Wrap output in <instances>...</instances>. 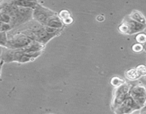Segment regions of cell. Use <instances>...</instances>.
Wrapping results in <instances>:
<instances>
[{
	"mask_svg": "<svg viewBox=\"0 0 146 114\" xmlns=\"http://www.w3.org/2000/svg\"><path fill=\"white\" fill-rule=\"evenodd\" d=\"M32 19L44 27L57 29H63L64 27L62 21L56 13L39 4L33 10Z\"/></svg>",
	"mask_w": 146,
	"mask_h": 114,
	"instance_id": "1",
	"label": "cell"
},
{
	"mask_svg": "<svg viewBox=\"0 0 146 114\" xmlns=\"http://www.w3.org/2000/svg\"><path fill=\"white\" fill-rule=\"evenodd\" d=\"M41 53L37 54H27L21 50L9 49L3 53L2 61L6 63L17 62L20 64L31 62L34 61L37 57L41 55Z\"/></svg>",
	"mask_w": 146,
	"mask_h": 114,
	"instance_id": "2",
	"label": "cell"
},
{
	"mask_svg": "<svg viewBox=\"0 0 146 114\" xmlns=\"http://www.w3.org/2000/svg\"><path fill=\"white\" fill-rule=\"evenodd\" d=\"M145 28L146 25L136 22L131 19L128 16H126L118 27V29L121 34L132 35V34H138L141 31H143Z\"/></svg>",
	"mask_w": 146,
	"mask_h": 114,
	"instance_id": "3",
	"label": "cell"
},
{
	"mask_svg": "<svg viewBox=\"0 0 146 114\" xmlns=\"http://www.w3.org/2000/svg\"><path fill=\"white\" fill-rule=\"evenodd\" d=\"M131 87V85L125 82L120 86L115 88L113 93V98L111 101L112 111H114L118 105H121V103L130 95L129 92Z\"/></svg>",
	"mask_w": 146,
	"mask_h": 114,
	"instance_id": "4",
	"label": "cell"
},
{
	"mask_svg": "<svg viewBox=\"0 0 146 114\" xmlns=\"http://www.w3.org/2000/svg\"><path fill=\"white\" fill-rule=\"evenodd\" d=\"M31 41L32 40L30 39L24 34L19 32H16L15 34L11 35L10 38L7 39L6 45L10 49L19 50L27 46Z\"/></svg>",
	"mask_w": 146,
	"mask_h": 114,
	"instance_id": "5",
	"label": "cell"
},
{
	"mask_svg": "<svg viewBox=\"0 0 146 114\" xmlns=\"http://www.w3.org/2000/svg\"><path fill=\"white\" fill-rule=\"evenodd\" d=\"M130 95L141 108L146 103V86L142 84L131 85L130 88Z\"/></svg>",
	"mask_w": 146,
	"mask_h": 114,
	"instance_id": "6",
	"label": "cell"
},
{
	"mask_svg": "<svg viewBox=\"0 0 146 114\" xmlns=\"http://www.w3.org/2000/svg\"><path fill=\"white\" fill-rule=\"evenodd\" d=\"M141 109V107L134 101L131 95H128L120 105L113 111L115 114H131L134 111Z\"/></svg>",
	"mask_w": 146,
	"mask_h": 114,
	"instance_id": "7",
	"label": "cell"
},
{
	"mask_svg": "<svg viewBox=\"0 0 146 114\" xmlns=\"http://www.w3.org/2000/svg\"><path fill=\"white\" fill-rule=\"evenodd\" d=\"M128 17L133 19V21H136V22L140 23L141 24H143V25H146V19L144 17L143 14L141 12H140L139 11H137V10H133L131 14L128 15Z\"/></svg>",
	"mask_w": 146,
	"mask_h": 114,
	"instance_id": "8",
	"label": "cell"
},
{
	"mask_svg": "<svg viewBox=\"0 0 146 114\" xmlns=\"http://www.w3.org/2000/svg\"><path fill=\"white\" fill-rule=\"evenodd\" d=\"M58 17H59V18L62 21L64 25V24L68 25V24H71L74 21V19L71 17V13L66 9L61 10L59 12V14H58Z\"/></svg>",
	"mask_w": 146,
	"mask_h": 114,
	"instance_id": "9",
	"label": "cell"
},
{
	"mask_svg": "<svg viewBox=\"0 0 146 114\" xmlns=\"http://www.w3.org/2000/svg\"><path fill=\"white\" fill-rule=\"evenodd\" d=\"M15 5L18 6V7H23V8H27L31 9L34 10L36 9V7L38 6V3L36 1H13Z\"/></svg>",
	"mask_w": 146,
	"mask_h": 114,
	"instance_id": "10",
	"label": "cell"
},
{
	"mask_svg": "<svg viewBox=\"0 0 146 114\" xmlns=\"http://www.w3.org/2000/svg\"><path fill=\"white\" fill-rule=\"evenodd\" d=\"M125 76L129 81H135L141 78V76L135 68H131L125 71Z\"/></svg>",
	"mask_w": 146,
	"mask_h": 114,
	"instance_id": "11",
	"label": "cell"
},
{
	"mask_svg": "<svg viewBox=\"0 0 146 114\" xmlns=\"http://www.w3.org/2000/svg\"><path fill=\"white\" fill-rule=\"evenodd\" d=\"M125 82H126V81H125V80L118 76H114L111 79V84L113 86L115 87V88L120 86V85H121L122 84H123Z\"/></svg>",
	"mask_w": 146,
	"mask_h": 114,
	"instance_id": "12",
	"label": "cell"
},
{
	"mask_svg": "<svg viewBox=\"0 0 146 114\" xmlns=\"http://www.w3.org/2000/svg\"><path fill=\"white\" fill-rule=\"evenodd\" d=\"M135 40L138 44H145L146 43V34L145 33H139L135 36Z\"/></svg>",
	"mask_w": 146,
	"mask_h": 114,
	"instance_id": "13",
	"label": "cell"
},
{
	"mask_svg": "<svg viewBox=\"0 0 146 114\" xmlns=\"http://www.w3.org/2000/svg\"><path fill=\"white\" fill-rule=\"evenodd\" d=\"M132 50L135 53H141L143 51V45L141 44H135L133 45Z\"/></svg>",
	"mask_w": 146,
	"mask_h": 114,
	"instance_id": "14",
	"label": "cell"
},
{
	"mask_svg": "<svg viewBox=\"0 0 146 114\" xmlns=\"http://www.w3.org/2000/svg\"><path fill=\"white\" fill-rule=\"evenodd\" d=\"M135 69L138 71V72L139 73L140 75L141 76H146V66L143 65V64H141V65H138V66L135 68Z\"/></svg>",
	"mask_w": 146,
	"mask_h": 114,
	"instance_id": "15",
	"label": "cell"
},
{
	"mask_svg": "<svg viewBox=\"0 0 146 114\" xmlns=\"http://www.w3.org/2000/svg\"><path fill=\"white\" fill-rule=\"evenodd\" d=\"M96 20L99 22H101V21H104L105 20V17L104 15H98L97 16Z\"/></svg>",
	"mask_w": 146,
	"mask_h": 114,
	"instance_id": "16",
	"label": "cell"
},
{
	"mask_svg": "<svg viewBox=\"0 0 146 114\" xmlns=\"http://www.w3.org/2000/svg\"><path fill=\"white\" fill-rule=\"evenodd\" d=\"M140 114H146V106L143 107V108H141V113H140Z\"/></svg>",
	"mask_w": 146,
	"mask_h": 114,
	"instance_id": "17",
	"label": "cell"
},
{
	"mask_svg": "<svg viewBox=\"0 0 146 114\" xmlns=\"http://www.w3.org/2000/svg\"><path fill=\"white\" fill-rule=\"evenodd\" d=\"M3 64H4V61H1V62L0 63V74H1V67H2Z\"/></svg>",
	"mask_w": 146,
	"mask_h": 114,
	"instance_id": "18",
	"label": "cell"
},
{
	"mask_svg": "<svg viewBox=\"0 0 146 114\" xmlns=\"http://www.w3.org/2000/svg\"><path fill=\"white\" fill-rule=\"evenodd\" d=\"M143 49L146 51V43H145V44H144V45H143Z\"/></svg>",
	"mask_w": 146,
	"mask_h": 114,
	"instance_id": "19",
	"label": "cell"
},
{
	"mask_svg": "<svg viewBox=\"0 0 146 114\" xmlns=\"http://www.w3.org/2000/svg\"><path fill=\"white\" fill-rule=\"evenodd\" d=\"M51 114H52V113H51Z\"/></svg>",
	"mask_w": 146,
	"mask_h": 114,
	"instance_id": "20",
	"label": "cell"
},
{
	"mask_svg": "<svg viewBox=\"0 0 146 114\" xmlns=\"http://www.w3.org/2000/svg\"></svg>",
	"mask_w": 146,
	"mask_h": 114,
	"instance_id": "21",
	"label": "cell"
}]
</instances>
